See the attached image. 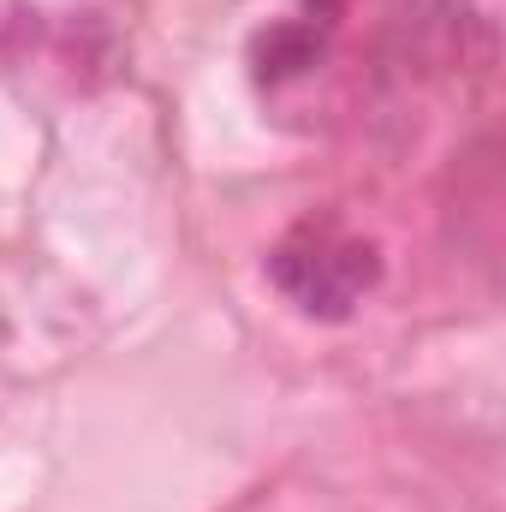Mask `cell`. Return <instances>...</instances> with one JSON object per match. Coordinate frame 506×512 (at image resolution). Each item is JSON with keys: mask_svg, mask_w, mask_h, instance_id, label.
Masks as SVG:
<instances>
[{"mask_svg": "<svg viewBox=\"0 0 506 512\" xmlns=\"http://www.w3.org/2000/svg\"><path fill=\"white\" fill-rule=\"evenodd\" d=\"M274 286L304 310V316H352L364 292L376 286L381 262L364 239H346L334 227H304L274 251Z\"/></svg>", "mask_w": 506, "mask_h": 512, "instance_id": "cell-1", "label": "cell"}]
</instances>
